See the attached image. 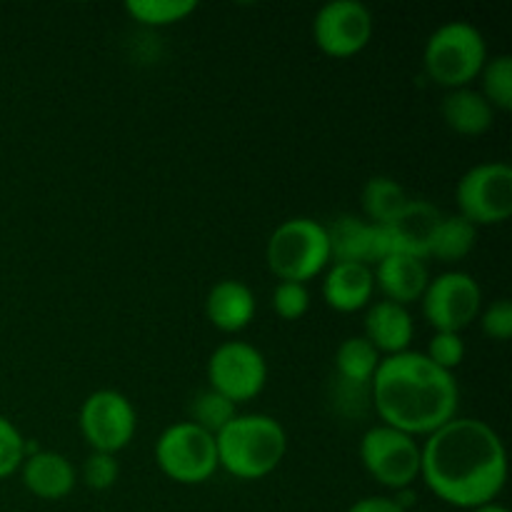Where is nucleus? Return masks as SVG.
<instances>
[{"mask_svg": "<svg viewBox=\"0 0 512 512\" xmlns=\"http://www.w3.org/2000/svg\"><path fill=\"white\" fill-rule=\"evenodd\" d=\"M420 478L443 503L475 510L503 493L508 453L485 420L453 418L420 448Z\"/></svg>", "mask_w": 512, "mask_h": 512, "instance_id": "1", "label": "nucleus"}, {"mask_svg": "<svg viewBox=\"0 0 512 512\" xmlns=\"http://www.w3.org/2000/svg\"><path fill=\"white\" fill-rule=\"evenodd\" d=\"M370 395L383 425L413 438L443 428L455 418L460 405L455 375L415 350L380 358L370 380Z\"/></svg>", "mask_w": 512, "mask_h": 512, "instance_id": "2", "label": "nucleus"}, {"mask_svg": "<svg viewBox=\"0 0 512 512\" xmlns=\"http://www.w3.org/2000/svg\"><path fill=\"white\" fill-rule=\"evenodd\" d=\"M218 465L240 480H260L273 473L288 453V435L275 418L263 413L235 415L218 435Z\"/></svg>", "mask_w": 512, "mask_h": 512, "instance_id": "3", "label": "nucleus"}, {"mask_svg": "<svg viewBox=\"0 0 512 512\" xmlns=\"http://www.w3.org/2000/svg\"><path fill=\"white\" fill-rule=\"evenodd\" d=\"M488 60L483 33L468 20H448L438 25L423 50V63L430 78L445 88H465L478 78Z\"/></svg>", "mask_w": 512, "mask_h": 512, "instance_id": "4", "label": "nucleus"}, {"mask_svg": "<svg viewBox=\"0 0 512 512\" xmlns=\"http://www.w3.org/2000/svg\"><path fill=\"white\" fill-rule=\"evenodd\" d=\"M265 260L280 280L290 283L313 280L330 265L328 228L303 215L283 220L268 238Z\"/></svg>", "mask_w": 512, "mask_h": 512, "instance_id": "5", "label": "nucleus"}, {"mask_svg": "<svg viewBox=\"0 0 512 512\" xmlns=\"http://www.w3.org/2000/svg\"><path fill=\"white\" fill-rule=\"evenodd\" d=\"M155 460L170 480L183 485L205 483L218 465L215 435L190 420L168 425L155 440Z\"/></svg>", "mask_w": 512, "mask_h": 512, "instance_id": "6", "label": "nucleus"}, {"mask_svg": "<svg viewBox=\"0 0 512 512\" xmlns=\"http://www.w3.org/2000/svg\"><path fill=\"white\" fill-rule=\"evenodd\" d=\"M360 460L365 470L390 490L413 488L420 478V445L413 435L388 425H375L363 435Z\"/></svg>", "mask_w": 512, "mask_h": 512, "instance_id": "7", "label": "nucleus"}, {"mask_svg": "<svg viewBox=\"0 0 512 512\" xmlns=\"http://www.w3.org/2000/svg\"><path fill=\"white\" fill-rule=\"evenodd\" d=\"M455 195L460 215L475 228L503 223L512 213V168L503 160L473 165L458 180Z\"/></svg>", "mask_w": 512, "mask_h": 512, "instance_id": "8", "label": "nucleus"}, {"mask_svg": "<svg viewBox=\"0 0 512 512\" xmlns=\"http://www.w3.org/2000/svg\"><path fill=\"white\" fill-rule=\"evenodd\" d=\"M208 383L235 405L248 403V400L258 398L268 383L265 355L245 340H228L210 355Z\"/></svg>", "mask_w": 512, "mask_h": 512, "instance_id": "9", "label": "nucleus"}, {"mask_svg": "<svg viewBox=\"0 0 512 512\" xmlns=\"http://www.w3.org/2000/svg\"><path fill=\"white\" fill-rule=\"evenodd\" d=\"M138 415L118 390H95L80 405V433L95 453L115 455L133 440Z\"/></svg>", "mask_w": 512, "mask_h": 512, "instance_id": "10", "label": "nucleus"}, {"mask_svg": "<svg viewBox=\"0 0 512 512\" xmlns=\"http://www.w3.org/2000/svg\"><path fill=\"white\" fill-rule=\"evenodd\" d=\"M423 315L435 330L460 333L480 313L483 290L478 280L463 270H450L428 283L423 293Z\"/></svg>", "mask_w": 512, "mask_h": 512, "instance_id": "11", "label": "nucleus"}, {"mask_svg": "<svg viewBox=\"0 0 512 512\" xmlns=\"http://www.w3.org/2000/svg\"><path fill=\"white\" fill-rule=\"evenodd\" d=\"M373 13L360 0H330L315 13L313 38L323 53L348 58L373 38Z\"/></svg>", "mask_w": 512, "mask_h": 512, "instance_id": "12", "label": "nucleus"}, {"mask_svg": "<svg viewBox=\"0 0 512 512\" xmlns=\"http://www.w3.org/2000/svg\"><path fill=\"white\" fill-rule=\"evenodd\" d=\"M325 228L330 240V260L335 263H360L373 268L393 253L383 225H375L358 215H340Z\"/></svg>", "mask_w": 512, "mask_h": 512, "instance_id": "13", "label": "nucleus"}, {"mask_svg": "<svg viewBox=\"0 0 512 512\" xmlns=\"http://www.w3.org/2000/svg\"><path fill=\"white\" fill-rule=\"evenodd\" d=\"M445 215L428 200H408L390 223H385V233L390 238L393 253L410 255L425 260L433 248V238Z\"/></svg>", "mask_w": 512, "mask_h": 512, "instance_id": "14", "label": "nucleus"}, {"mask_svg": "<svg viewBox=\"0 0 512 512\" xmlns=\"http://www.w3.org/2000/svg\"><path fill=\"white\" fill-rule=\"evenodd\" d=\"M413 333L415 325L408 305L393 303V300H378L368 308L363 338H368L378 353H405L410 340H413Z\"/></svg>", "mask_w": 512, "mask_h": 512, "instance_id": "15", "label": "nucleus"}, {"mask_svg": "<svg viewBox=\"0 0 512 512\" xmlns=\"http://www.w3.org/2000/svg\"><path fill=\"white\" fill-rule=\"evenodd\" d=\"M375 283L385 293V298L393 303L408 305L423 298L425 288L430 283V273L425 260L410 258L403 253H390L388 258L380 260L373 270Z\"/></svg>", "mask_w": 512, "mask_h": 512, "instance_id": "16", "label": "nucleus"}, {"mask_svg": "<svg viewBox=\"0 0 512 512\" xmlns=\"http://www.w3.org/2000/svg\"><path fill=\"white\" fill-rule=\"evenodd\" d=\"M255 293L243 280H220L205 298V315L223 333H238L255 318Z\"/></svg>", "mask_w": 512, "mask_h": 512, "instance_id": "17", "label": "nucleus"}, {"mask_svg": "<svg viewBox=\"0 0 512 512\" xmlns=\"http://www.w3.org/2000/svg\"><path fill=\"white\" fill-rule=\"evenodd\" d=\"M373 268L360 263H330L323 280L325 303L340 313H353L365 308L373 298Z\"/></svg>", "mask_w": 512, "mask_h": 512, "instance_id": "18", "label": "nucleus"}, {"mask_svg": "<svg viewBox=\"0 0 512 512\" xmlns=\"http://www.w3.org/2000/svg\"><path fill=\"white\" fill-rule=\"evenodd\" d=\"M23 485L43 500H60L75 488V468L65 455L53 450H38L20 465Z\"/></svg>", "mask_w": 512, "mask_h": 512, "instance_id": "19", "label": "nucleus"}, {"mask_svg": "<svg viewBox=\"0 0 512 512\" xmlns=\"http://www.w3.org/2000/svg\"><path fill=\"white\" fill-rule=\"evenodd\" d=\"M495 108L485 100L480 90L470 85L455 88L443 100V118L455 133L460 135H480L493 125Z\"/></svg>", "mask_w": 512, "mask_h": 512, "instance_id": "20", "label": "nucleus"}, {"mask_svg": "<svg viewBox=\"0 0 512 512\" xmlns=\"http://www.w3.org/2000/svg\"><path fill=\"white\" fill-rule=\"evenodd\" d=\"M408 200L410 198L405 195L403 185L395 178H390V175H375V178H370L363 185V195H360L365 215L375 225L390 223L403 210V205Z\"/></svg>", "mask_w": 512, "mask_h": 512, "instance_id": "21", "label": "nucleus"}, {"mask_svg": "<svg viewBox=\"0 0 512 512\" xmlns=\"http://www.w3.org/2000/svg\"><path fill=\"white\" fill-rule=\"evenodd\" d=\"M475 240H478V228L463 215H450V218L440 220L430 255H435L443 263H458L465 255H470V250L475 248Z\"/></svg>", "mask_w": 512, "mask_h": 512, "instance_id": "22", "label": "nucleus"}, {"mask_svg": "<svg viewBox=\"0 0 512 512\" xmlns=\"http://www.w3.org/2000/svg\"><path fill=\"white\" fill-rule=\"evenodd\" d=\"M380 365V353L373 348L368 338H348L340 343L335 353V375L353 383H370Z\"/></svg>", "mask_w": 512, "mask_h": 512, "instance_id": "23", "label": "nucleus"}, {"mask_svg": "<svg viewBox=\"0 0 512 512\" xmlns=\"http://www.w3.org/2000/svg\"><path fill=\"white\" fill-rule=\"evenodd\" d=\"M235 415H238V405L213 388L198 393L190 403V423L200 425V428L213 435H218Z\"/></svg>", "mask_w": 512, "mask_h": 512, "instance_id": "24", "label": "nucleus"}, {"mask_svg": "<svg viewBox=\"0 0 512 512\" xmlns=\"http://www.w3.org/2000/svg\"><path fill=\"white\" fill-rule=\"evenodd\" d=\"M483 95L493 108H512V58L508 53L485 60L483 70Z\"/></svg>", "mask_w": 512, "mask_h": 512, "instance_id": "25", "label": "nucleus"}, {"mask_svg": "<svg viewBox=\"0 0 512 512\" xmlns=\"http://www.w3.org/2000/svg\"><path fill=\"white\" fill-rule=\"evenodd\" d=\"M198 8L195 0H128L125 10L143 25L178 23Z\"/></svg>", "mask_w": 512, "mask_h": 512, "instance_id": "26", "label": "nucleus"}, {"mask_svg": "<svg viewBox=\"0 0 512 512\" xmlns=\"http://www.w3.org/2000/svg\"><path fill=\"white\" fill-rule=\"evenodd\" d=\"M330 400H333L335 413L343 418L360 420L370 408H373V395H370V383H353L340 375L330 383Z\"/></svg>", "mask_w": 512, "mask_h": 512, "instance_id": "27", "label": "nucleus"}, {"mask_svg": "<svg viewBox=\"0 0 512 512\" xmlns=\"http://www.w3.org/2000/svg\"><path fill=\"white\" fill-rule=\"evenodd\" d=\"M273 308H275V313L285 320L303 318L310 308L308 285L290 283V280H280L273 290Z\"/></svg>", "mask_w": 512, "mask_h": 512, "instance_id": "28", "label": "nucleus"}, {"mask_svg": "<svg viewBox=\"0 0 512 512\" xmlns=\"http://www.w3.org/2000/svg\"><path fill=\"white\" fill-rule=\"evenodd\" d=\"M25 460V438L20 430L0 415V480L10 478Z\"/></svg>", "mask_w": 512, "mask_h": 512, "instance_id": "29", "label": "nucleus"}, {"mask_svg": "<svg viewBox=\"0 0 512 512\" xmlns=\"http://www.w3.org/2000/svg\"><path fill=\"white\" fill-rule=\"evenodd\" d=\"M425 355H428L438 368L453 373V370L463 363L465 343L463 338H460V333H445V330H438V333L430 338L428 353Z\"/></svg>", "mask_w": 512, "mask_h": 512, "instance_id": "30", "label": "nucleus"}, {"mask_svg": "<svg viewBox=\"0 0 512 512\" xmlns=\"http://www.w3.org/2000/svg\"><path fill=\"white\" fill-rule=\"evenodd\" d=\"M120 465L115 455L95 453L88 455L83 463V480L90 490H108L118 483Z\"/></svg>", "mask_w": 512, "mask_h": 512, "instance_id": "31", "label": "nucleus"}, {"mask_svg": "<svg viewBox=\"0 0 512 512\" xmlns=\"http://www.w3.org/2000/svg\"><path fill=\"white\" fill-rule=\"evenodd\" d=\"M480 325H483V333L493 340H508L512 335V303L510 300L500 298L495 303H490L485 308L483 318H480Z\"/></svg>", "mask_w": 512, "mask_h": 512, "instance_id": "32", "label": "nucleus"}, {"mask_svg": "<svg viewBox=\"0 0 512 512\" xmlns=\"http://www.w3.org/2000/svg\"><path fill=\"white\" fill-rule=\"evenodd\" d=\"M348 512H405L395 503L393 498H385V495H370V498H360L358 503H353Z\"/></svg>", "mask_w": 512, "mask_h": 512, "instance_id": "33", "label": "nucleus"}, {"mask_svg": "<svg viewBox=\"0 0 512 512\" xmlns=\"http://www.w3.org/2000/svg\"><path fill=\"white\" fill-rule=\"evenodd\" d=\"M473 512H510V510L503 508V505H498V503H488V505H480V508H475Z\"/></svg>", "mask_w": 512, "mask_h": 512, "instance_id": "34", "label": "nucleus"}]
</instances>
